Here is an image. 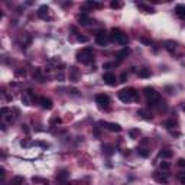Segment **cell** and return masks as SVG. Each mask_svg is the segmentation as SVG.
Here are the masks:
<instances>
[{"label": "cell", "instance_id": "8fae6325", "mask_svg": "<svg viewBox=\"0 0 185 185\" xmlns=\"http://www.w3.org/2000/svg\"><path fill=\"white\" fill-rule=\"evenodd\" d=\"M31 99H36V97L32 94L31 90H28V91L23 92V96H22V103H23L25 106H31Z\"/></svg>", "mask_w": 185, "mask_h": 185}, {"label": "cell", "instance_id": "ab89813d", "mask_svg": "<svg viewBox=\"0 0 185 185\" xmlns=\"http://www.w3.org/2000/svg\"><path fill=\"white\" fill-rule=\"evenodd\" d=\"M71 91H73V94H74V96H78V90H75V88H73Z\"/></svg>", "mask_w": 185, "mask_h": 185}, {"label": "cell", "instance_id": "d4e9b609", "mask_svg": "<svg viewBox=\"0 0 185 185\" xmlns=\"http://www.w3.org/2000/svg\"><path fill=\"white\" fill-rule=\"evenodd\" d=\"M23 177H15L12 181H10V185H23Z\"/></svg>", "mask_w": 185, "mask_h": 185}, {"label": "cell", "instance_id": "5bb4252c", "mask_svg": "<svg viewBox=\"0 0 185 185\" xmlns=\"http://www.w3.org/2000/svg\"><path fill=\"white\" fill-rule=\"evenodd\" d=\"M138 116H140L142 119L145 120H152V113L149 112L148 109H140V110H138Z\"/></svg>", "mask_w": 185, "mask_h": 185}, {"label": "cell", "instance_id": "d6986e66", "mask_svg": "<svg viewBox=\"0 0 185 185\" xmlns=\"http://www.w3.org/2000/svg\"><path fill=\"white\" fill-rule=\"evenodd\" d=\"M83 6H84V7H91V9H101V7H103V5H101V3H99V2H86Z\"/></svg>", "mask_w": 185, "mask_h": 185}, {"label": "cell", "instance_id": "ba28073f", "mask_svg": "<svg viewBox=\"0 0 185 185\" xmlns=\"http://www.w3.org/2000/svg\"><path fill=\"white\" fill-rule=\"evenodd\" d=\"M99 125L103 126V127H106L107 130H110V132H114V133L122 132V127H120V125H117V123H110V122H104V120H101Z\"/></svg>", "mask_w": 185, "mask_h": 185}, {"label": "cell", "instance_id": "4dcf8cb0", "mask_svg": "<svg viewBox=\"0 0 185 185\" xmlns=\"http://www.w3.org/2000/svg\"><path fill=\"white\" fill-rule=\"evenodd\" d=\"M32 182H35V184H38V182H42L44 185L48 184V181H45V179H42V178H38V177H33V178H32Z\"/></svg>", "mask_w": 185, "mask_h": 185}, {"label": "cell", "instance_id": "484cf974", "mask_svg": "<svg viewBox=\"0 0 185 185\" xmlns=\"http://www.w3.org/2000/svg\"><path fill=\"white\" fill-rule=\"evenodd\" d=\"M164 126H165V127H168V129H172V127H177V120H174V119L166 120L165 123H164Z\"/></svg>", "mask_w": 185, "mask_h": 185}, {"label": "cell", "instance_id": "1f68e13d", "mask_svg": "<svg viewBox=\"0 0 185 185\" xmlns=\"http://www.w3.org/2000/svg\"><path fill=\"white\" fill-rule=\"evenodd\" d=\"M110 6H112V9H120V7L123 6V3H120V2H112Z\"/></svg>", "mask_w": 185, "mask_h": 185}, {"label": "cell", "instance_id": "e575fe53", "mask_svg": "<svg viewBox=\"0 0 185 185\" xmlns=\"http://www.w3.org/2000/svg\"><path fill=\"white\" fill-rule=\"evenodd\" d=\"M142 41V44H145V45H151V39H148V38H140Z\"/></svg>", "mask_w": 185, "mask_h": 185}, {"label": "cell", "instance_id": "f1b7e54d", "mask_svg": "<svg viewBox=\"0 0 185 185\" xmlns=\"http://www.w3.org/2000/svg\"><path fill=\"white\" fill-rule=\"evenodd\" d=\"M58 123H61V119L58 116H52V117L49 119V125H58Z\"/></svg>", "mask_w": 185, "mask_h": 185}, {"label": "cell", "instance_id": "8d00e7d4", "mask_svg": "<svg viewBox=\"0 0 185 185\" xmlns=\"http://www.w3.org/2000/svg\"><path fill=\"white\" fill-rule=\"evenodd\" d=\"M126 78H127V74L123 73V74H122V77H120V83H125Z\"/></svg>", "mask_w": 185, "mask_h": 185}, {"label": "cell", "instance_id": "4fadbf2b", "mask_svg": "<svg viewBox=\"0 0 185 185\" xmlns=\"http://www.w3.org/2000/svg\"><path fill=\"white\" fill-rule=\"evenodd\" d=\"M39 104H41V107L45 109V110H51V109H52V101L49 99H46V97H41Z\"/></svg>", "mask_w": 185, "mask_h": 185}, {"label": "cell", "instance_id": "9c48e42d", "mask_svg": "<svg viewBox=\"0 0 185 185\" xmlns=\"http://www.w3.org/2000/svg\"><path fill=\"white\" fill-rule=\"evenodd\" d=\"M103 81L106 83L107 86H116L117 78H116V75L113 73H104L103 74Z\"/></svg>", "mask_w": 185, "mask_h": 185}, {"label": "cell", "instance_id": "ac0fdd59", "mask_svg": "<svg viewBox=\"0 0 185 185\" xmlns=\"http://www.w3.org/2000/svg\"><path fill=\"white\" fill-rule=\"evenodd\" d=\"M164 46H165V49L168 52H174L175 48H177V44H175L174 41H166L165 44H164Z\"/></svg>", "mask_w": 185, "mask_h": 185}, {"label": "cell", "instance_id": "3957f363", "mask_svg": "<svg viewBox=\"0 0 185 185\" xmlns=\"http://www.w3.org/2000/svg\"><path fill=\"white\" fill-rule=\"evenodd\" d=\"M119 99L123 101V103H130V101H135L138 100V91L135 88H123L119 91Z\"/></svg>", "mask_w": 185, "mask_h": 185}, {"label": "cell", "instance_id": "7c38bea8", "mask_svg": "<svg viewBox=\"0 0 185 185\" xmlns=\"http://www.w3.org/2000/svg\"><path fill=\"white\" fill-rule=\"evenodd\" d=\"M77 20L80 22V25H90V23L92 22L91 18H90L87 13H80L78 16H77Z\"/></svg>", "mask_w": 185, "mask_h": 185}, {"label": "cell", "instance_id": "d590c367", "mask_svg": "<svg viewBox=\"0 0 185 185\" xmlns=\"http://www.w3.org/2000/svg\"><path fill=\"white\" fill-rule=\"evenodd\" d=\"M5 175H6V171H5V168H0V177H2V181L5 179Z\"/></svg>", "mask_w": 185, "mask_h": 185}, {"label": "cell", "instance_id": "7402d4cb", "mask_svg": "<svg viewBox=\"0 0 185 185\" xmlns=\"http://www.w3.org/2000/svg\"><path fill=\"white\" fill-rule=\"evenodd\" d=\"M114 151H116V149H114L112 145H104L103 146V153L107 155V156H112L113 153H114Z\"/></svg>", "mask_w": 185, "mask_h": 185}, {"label": "cell", "instance_id": "836d02e7", "mask_svg": "<svg viewBox=\"0 0 185 185\" xmlns=\"http://www.w3.org/2000/svg\"><path fill=\"white\" fill-rule=\"evenodd\" d=\"M178 166H181V168H185V159L184 158H181V159H178Z\"/></svg>", "mask_w": 185, "mask_h": 185}, {"label": "cell", "instance_id": "4316f807", "mask_svg": "<svg viewBox=\"0 0 185 185\" xmlns=\"http://www.w3.org/2000/svg\"><path fill=\"white\" fill-rule=\"evenodd\" d=\"M138 153L142 156V158H148V156H149V151H148V149H145V148H139Z\"/></svg>", "mask_w": 185, "mask_h": 185}, {"label": "cell", "instance_id": "74e56055", "mask_svg": "<svg viewBox=\"0 0 185 185\" xmlns=\"http://www.w3.org/2000/svg\"><path fill=\"white\" fill-rule=\"evenodd\" d=\"M179 182L182 185H185V175H179Z\"/></svg>", "mask_w": 185, "mask_h": 185}, {"label": "cell", "instance_id": "52a82bcc", "mask_svg": "<svg viewBox=\"0 0 185 185\" xmlns=\"http://www.w3.org/2000/svg\"><path fill=\"white\" fill-rule=\"evenodd\" d=\"M38 16L44 20H51L52 19V16H51V9L46 6V5H42V6L38 9Z\"/></svg>", "mask_w": 185, "mask_h": 185}, {"label": "cell", "instance_id": "e0dca14e", "mask_svg": "<svg viewBox=\"0 0 185 185\" xmlns=\"http://www.w3.org/2000/svg\"><path fill=\"white\" fill-rule=\"evenodd\" d=\"M78 78H80V74H78V70L75 68V67H73L71 70H70V80L71 81H78Z\"/></svg>", "mask_w": 185, "mask_h": 185}, {"label": "cell", "instance_id": "7a4b0ae2", "mask_svg": "<svg viewBox=\"0 0 185 185\" xmlns=\"http://www.w3.org/2000/svg\"><path fill=\"white\" fill-rule=\"evenodd\" d=\"M110 41L117 42L120 45H127L129 36H127V33H125L123 31H120L119 28H113L112 31H110Z\"/></svg>", "mask_w": 185, "mask_h": 185}, {"label": "cell", "instance_id": "f546056e", "mask_svg": "<svg viewBox=\"0 0 185 185\" xmlns=\"http://www.w3.org/2000/svg\"><path fill=\"white\" fill-rule=\"evenodd\" d=\"M171 168V164L169 162H161V169L162 171H168Z\"/></svg>", "mask_w": 185, "mask_h": 185}, {"label": "cell", "instance_id": "2e32d148", "mask_svg": "<svg viewBox=\"0 0 185 185\" xmlns=\"http://www.w3.org/2000/svg\"><path fill=\"white\" fill-rule=\"evenodd\" d=\"M175 13H177L178 18L185 19V5H177V7H175Z\"/></svg>", "mask_w": 185, "mask_h": 185}, {"label": "cell", "instance_id": "d6a6232c", "mask_svg": "<svg viewBox=\"0 0 185 185\" xmlns=\"http://www.w3.org/2000/svg\"><path fill=\"white\" fill-rule=\"evenodd\" d=\"M77 39H78V42H81V44H86V42H88V36H84V35H78V38H77Z\"/></svg>", "mask_w": 185, "mask_h": 185}, {"label": "cell", "instance_id": "60d3db41", "mask_svg": "<svg viewBox=\"0 0 185 185\" xmlns=\"http://www.w3.org/2000/svg\"><path fill=\"white\" fill-rule=\"evenodd\" d=\"M57 78L60 80V81H62V80H64V75H62V74H60V75H57Z\"/></svg>", "mask_w": 185, "mask_h": 185}, {"label": "cell", "instance_id": "44dd1931", "mask_svg": "<svg viewBox=\"0 0 185 185\" xmlns=\"http://www.w3.org/2000/svg\"><path fill=\"white\" fill-rule=\"evenodd\" d=\"M67 178H68V172H67V171H61L60 174L57 175V181H58L60 184H64Z\"/></svg>", "mask_w": 185, "mask_h": 185}, {"label": "cell", "instance_id": "5b68a950", "mask_svg": "<svg viewBox=\"0 0 185 185\" xmlns=\"http://www.w3.org/2000/svg\"><path fill=\"white\" fill-rule=\"evenodd\" d=\"M96 103L103 110H109L110 109V99H109V96H106V94H97L96 96Z\"/></svg>", "mask_w": 185, "mask_h": 185}, {"label": "cell", "instance_id": "277c9868", "mask_svg": "<svg viewBox=\"0 0 185 185\" xmlns=\"http://www.w3.org/2000/svg\"><path fill=\"white\" fill-rule=\"evenodd\" d=\"M92 57H94V54H92V49H90V48H84V49L77 52V61L81 64H90L92 61Z\"/></svg>", "mask_w": 185, "mask_h": 185}, {"label": "cell", "instance_id": "cb8c5ba5", "mask_svg": "<svg viewBox=\"0 0 185 185\" xmlns=\"http://www.w3.org/2000/svg\"><path fill=\"white\" fill-rule=\"evenodd\" d=\"M139 77L140 78H148V77H151V70H148V68H142V70H139Z\"/></svg>", "mask_w": 185, "mask_h": 185}, {"label": "cell", "instance_id": "30bf717a", "mask_svg": "<svg viewBox=\"0 0 185 185\" xmlns=\"http://www.w3.org/2000/svg\"><path fill=\"white\" fill-rule=\"evenodd\" d=\"M153 179L159 184H168V174L164 172H153Z\"/></svg>", "mask_w": 185, "mask_h": 185}, {"label": "cell", "instance_id": "9a60e30c", "mask_svg": "<svg viewBox=\"0 0 185 185\" xmlns=\"http://www.w3.org/2000/svg\"><path fill=\"white\" fill-rule=\"evenodd\" d=\"M130 52H132V51H130V48H127V46L123 48L122 51H119V52H117V58H119V61H123L125 58H127V57L130 55Z\"/></svg>", "mask_w": 185, "mask_h": 185}, {"label": "cell", "instance_id": "ffe728a7", "mask_svg": "<svg viewBox=\"0 0 185 185\" xmlns=\"http://www.w3.org/2000/svg\"><path fill=\"white\" fill-rule=\"evenodd\" d=\"M136 6H138L140 10H143L145 13H153V12H155V10H153V7L146 6V5H143V3H136Z\"/></svg>", "mask_w": 185, "mask_h": 185}, {"label": "cell", "instance_id": "603a6c76", "mask_svg": "<svg viewBox=\"0 0 185 185\" xmlns=\"http://www.w3.org/2000/svg\"><path fill=\"white\" fill-rule=\"evenodd\" d=\"M172 155H174V153H172V151H169V149H164V151L159 152V156L162 159H169Z\"/></svg>", "mask_w": 185, "mask_h": 185}, {"label": "cell", "instance_id": "8992f818", "mask_svg": "<svg viewBox=\"0 0 185 185\" xmlns=\"http://www.w3.org/2000/svg\"><path fill=\"white\" fill-rule=\"evenodd\" d=\"M109 41H110V38H109V35H107L106 31L97 32V35H96V42H97L100 46H106L107 44H109Z\"/></svg>", "mask_w": 185, "mask_h": 185}, {"label": "cell", "instance_id": "f35d334b", "mask_svg": "<svg viewBox=\"0 0 185 185\" xmlns=\"http://www.w3.org/2000/svg\"><path fill=\"white\" fill-rule=\"evenodd\" d=\"M29 145H31V143L26 142V140H22V142H20V146H25V148H26V146H29Z\"/></svg>", "mask_w": 185, "mask_h": 185}, {"label": "cell", "instance_id": "83f0119b", "mask_svg": "<svg viewBox=\"0 0 185 185\" xmlns=\"http://www.w3.org/2000/svg\"><path fill=\"white\" fill-rule=\"evenodd\" d=\"M139 135H140V130H139V129H132V130L129 132V136H130L132 139L139 138Z\"/></svg>", "mask_w": 185, "mask_h": 185}, {"label": "cell", "instance_id": "6da1fadb", "mask_svg": "<svg viewBox=\"0 0 185 185\" xmlns=\"http://www.w3.org/2000/svg\"><path fill=\"white\" fill-rule=\"evenodd\" d=\"M143 94H145L146 100H148L149 107H156L161 103V94L155 88H152V87H145L143 88Z\"/></svg>", "mask_w": 185, "mask_h": 185}]
</instances>
